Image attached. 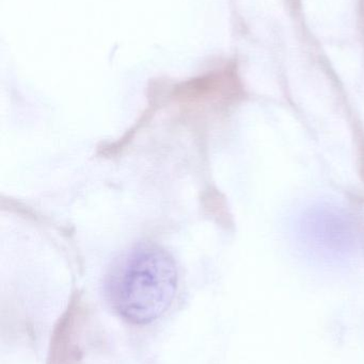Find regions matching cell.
Instances as JSON below:
<instances>
[{"label": "cell", "instance_id": "1", "mask_svg": "<svg viewBox=\"0 0 364 364\" xmlns=\"http://www.w3.org/2000/svg\"><path fill=\"white\" fill-rule=\"evenodd\" d=\"M177 284V265L170 252L158 244L142 242L113 261L105 289L111 307L121 318L145 325L169 309Z\"/></svg>", "mask_w": 364, "mask_h": 364}]
</instances>
